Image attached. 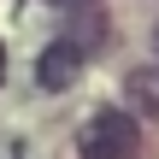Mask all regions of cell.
<instances>
[{
	"label": "cell",
	"instance_id": "cell-1",
	"mask_svg": "<svg viewBox=\"0 0 159 159\" xmlns=\"http://www.w3.org/2000/svg\"><path fill=\"white\" fill-rule=\"evenodd\" d=\"M136 153H142V130L118 106H94L89 124L77 130V159H136Z\"/></svg>",
	"mask_w": 159,
	"mask_h": 159
},
{
	"label": "cell",
	"instance_id": "cell-2",
	"mask_svg": "<svg viewBox=\"0 0 159 159\" xmlns=\"http://www.w3.org/2000/svg\"><path fill=\"white\" fill-rule=\"evenodd\" d=\"M94 35H100V24H94V30H71V35L47 41V47H41V59H35V89H41V94H65V89L83 77V65H89Z\"/></svg>",
	"mask_w": 159,
	"mask_h": 159
},
{
	"label": "cell",
	"instance_id": "cell-3",
	"mask_svg": "<svg viewBox=\"0 0 159 159\" xmlns=\"http://www.w3.org/2000/svg\"><path fill=\"white\" fill-rule=\"evenodd\" d=\"M124 89L136 94V106H142L148 118H159V65H136V71L124 77Z\"/></svg>",
	"mask_w": 159,
	"mask_h": 159
},
{
	"label": "cell",
	"instance_id": "cell-4",
	"mask_svg": "<svg viewBox=\"0 0 159 159\" xmlns=\"http://www.w3.org/2000/svg\"><path fill=\"white\" fill-rule=\"evenodd\" d=\"M53 6H83V0H53Z\"/></svg>",
	"mask_w": 159,
	"mask_h": 159
},
{
	"label": "cell",
	"instance_id": "cell-5",
	"mask_svg": "<svg viewBox=\"0 0 159 159\" xmlns=\"http://www.w3.org/2000/svg\"><path fill=\"white\" fill-rule=\"evenodd\" d=\"M0 77H6V53H0Z\"/></svg>",
	"mask_w": 159,
	"mask_h": 159
},
{
	"label": "cell",
	"instance_id": "cell-6",
	"mask_svg": "<svg viewBox=\"0 0 159 159\" xmlns=\"http://www.w3.org/2000/svg\"><path fill=\"white\" fill-rule=\"evenodd\" d=\"M153 41H159V30H153Z\"/></svg>",
	"mask_w": 159,
	"mask_h": 159
}]
</instances>
